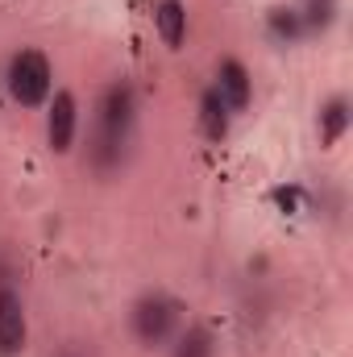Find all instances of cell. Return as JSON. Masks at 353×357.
I'll list each match as a JSON object with an SVG mask.
<instances>
[{"instance_id":"6da1fadb","label":"cell","mask_w":353,"mask_h":357,"mask_svg":"<svg viewBox=\"0 0 353 357\" xmlns=\"http://www.w3.org/2000/svg\"><path fill=\"white\" fill-rule=\"evenodd\" d=\"M133 129H137V91L125 79H117V84H108L100 91V104H96V121H91V137H88L91 171H100V175L121 171V162L129 154V142H133Z\"/></svg>"},{"instance_id":"7a4b0ae2","label":"cell","mask_w":353,"mask_h":357,"mask_svg":"<svg viewBox=\"0 0 353 357\" xmlns=\"http://www.w3.org/2000/svg\"><path fill=\"white\" fill-rule=\"evenodd\" d=\"M4 84H8V96L21 104V108H38L50 100V88H54V71H50V59L33 46L17 50L8 59V71H4Z\"/></svg>"},{"instance_id":"3957f363","label":"cell","mask_w":353,"mask_h":357,"mask_svg":"<svg viewBox=\"0 0 353 357\" xmlns=\"http://www.w3.org/2000/svg\"><path fill=\"white\" fill-rule=\"evenodd\" d=\"M179 316H183V303H179V299L163 295V291H150V295H142V299L133 303L129 328H133V337H137L146 349H154V345H167L179 333Z\"/></svg>"},{"instance_id":"277c9868","label":"cell","mask_w":353,"mask_h":357,"mask_svg":"<svg viewBox=\"0 0 353 357\" xmlns=\"http://www.w3.org/2000/svg\"><path fill=\"white\" fill-rule=\"evenodd\" d=\"M75 129H80V104L71 91H54L50 112H46V142L54 154H67L75 146Z\"/></svg>"},{"instance_id":"5b68a950","label":"cell","mask_w":353,"mask_h":357,"mask_svg":"<svg viewBox=\"0 0 353 357\" xmlns=\"http://www.w3.org/2000/svg\"><path fill=\"white\" fill-rule=\"evenodd\" d=\"M212 91L225 100L229 112H246L250 100H254V79H250L246 63H237V59H220V67H216V88Z\"/></svg>"},{"instance_id":"8992f818","label":"cell","mask_w":353,"mask_h":357,"mask_svg":"<svg viewBox=\"0 0 353 357\" xmlns=\"http://www.w3.org/2000/svg\"><path fill=\"white\" fill-rule=\"evenodd\" d=\"M29 337V320H25V303L13 287H0V354H17L25 349Z\"/></svg>"},{"instance_id":"52a82bcc","label":"cell","mask_w":353,"mask_h":357,"mask_svg":"<svg viewBox=\"0 0 353 357\" xmlns=\"http://www.w3.org/2000/svg\"><path fill=\"white\" fill-rule=\"evenodd\" d=\"M154 29L167 46H183L187 38V4L183 0H158L154 4Z\"/></svg>"},{"instance_id":"ba28073f","label":"cell","mask_w":353,"mask_h":357,"mask_svg":"<svg viewBox=\"0 0 353 357\" xmlns=\"http://www.w3.org/2000/svg\"><path fill=\"white\" fill-rule=\"evenodd\" d=\"M316 129H320V142H324V146H337V142L345 137V129H350V100H345V96H333V100L320 108Z\"/></svg>"},{"instance_id":"9c48e42d","label":"cell","mask_w":353,"mask_h":357,"mask_svg":"<svg viewBox=\"0 0 353 357\" xmlns=\"http://www.w3.org/2000/svg\"><path fill=\"white\" fill-rule=\"evenodd\" d=\"M229 116H233V112L225 108V100L212 88L204 91V100H200V129H204L208 142H220V137L229 133Z\"/></svg>"},{"instance_id":"30bf717a","label":"cell","mask_w":353,"mask_h":357,"mask_svg":"<svg viewBox=\"0 0 353 357\" xmlns=\"http://www.w3.org/2000/svg\"><path fill=\"white\" fill-rule=\"evenodd\" d=\"M171 357H216V341H212V333L204 324H187L175 337Z\"/></svg>"},{"instance_id":"8fae6325","label":"cell","mask_w":353,"mask_h":357,"mask_svg":"<svg viewBox=\"0 0 353 357\" xmlns=\"http://www.w3.org/2000/svg\"><path fill=\"white\" fill-rule=\"evenodd\" d=\"M299 21H303V33L308 29H329L333 17H337V0H303V8H295Z\"/></svg>"},{"instance_id":"7c38bea8","label":"cell","mask_w":353,"mask_h":357,"mask_svg":"<svg viewBox=\"0 0 353 357\" xmlns=\"http://www.w3.org/2000/svg\"><path fill=\"white\" fill-rule=\"evenodd\" d=\"M270 33H274L278 42H295V38L303 33L299 13H295V8H274V13H270Z\"/></svg>"},{"instance_id":"4fadbf2b","label":"cell","mask_w":353,"mask_h":357,"mask_svg":"<svg viewBox=\"0 0 353 357\" xmlns=\"http://www.w3.org/2000/svg\"><path fill=\"white\" fill-rule=\"evenodd\" d=\"M59 357H88L84 349H75V345H67V349H59Z\"/></svg>"}]
</instances>
